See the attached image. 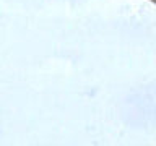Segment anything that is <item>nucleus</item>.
<instances>
[]
</instances>
